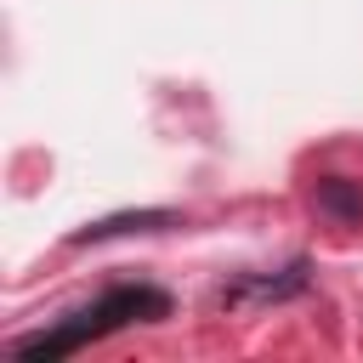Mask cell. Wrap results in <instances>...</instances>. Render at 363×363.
<instances>
[{
	"label": "cell",
	"instance_id": "7a4b0ae2",
	"mask_svg": "<svg viewBox=\"0 0 363 363\" xmlns=\"http://www.w3.org/2000/svg\"><path fill=\"white\" fill-rule=\"evenodd\" d=\"M312 289V261L295 255L289 267H272V272H244L233 284L216 289V306L227 312H255V306H284V301H301Z\"/></svg>",
	"mask_w": 363,
	"mask_h": 363
},
{
	"label": "cell",
	"instance_id": "3957f363",
	"mask_svg": "<svg viewBox=\"0 0 363 363\" xmlns=\"http://www.w3.org/2000/svg\"><path fill=\"white\" fill-rule=\"evenodd\" d=\"M187 216L182 210H113V216H96V221H85L79 233H68V244L74 250H85V244H108V238H130V233H170V227H182Z\"/></svg>",
	"mask_w": 363,
	"mask_h": 363
},
{
	"label": "cell",
	"instance_id": "6da1fadb",
	"mask_svg": "<svg viewBox=\"0 0 363 363\" xmlns=\"http://www.w3.org/2000/svg\"><path fill=\"white\" fill-rule=\"evenodd\" d=\"M159 318H170V295L159 284H108L102 295H91L85 306L62 312L57 323L6 340V363H62V357L130 329V323H159Z\"/></svg>",
	"mask_w": 363,
	"mask_h": 363
},
{
	"label": "cell",
	"instance_id": "277c9868",
	"mask_svg": "<svg viewBox=\"0 0 363 363\" xmlns=\"http://www.w3.org/2000/svg\"><path fill=\"white\" fill-rule=\"evenodd\" d=\"M306 204L329 221V227H363V176H318Z\"/></svg>",
	"mask_w": 363,
	"mask_h": 363
}]
</instances>
